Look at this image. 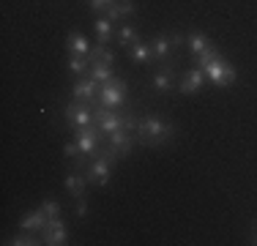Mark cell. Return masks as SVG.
<instances>
[{
    "mask_svg": "<svg viewBox=\"0 0 257 246\" xmlns=\"http://www.w3.org/2000/svg\"><path fill=\"white\" fill-rule=\"evenodd\" d=\"M93 25H96V44H109V39H112V20L109 17H99Z\"/></svg>",
    "mask_w": 257,
    "mask_h": 246,
    "instance_id": "obj_14",
    "label": "cell"
},
{
    "mask_svg": "<svg viewBox=\"0 0 257 246\" xmlns=\"http://www.w3.org/2000/svg\"><path fill=\"white\" fill-rule=\"evenodd\" d=\"M44 224H47V213L41 211V205L20 219V227H22L25 232H41V227H44Z\"/></svg>",
    "mask_w": 257,
    "mask_h": 246,
    "instance_id": "obj_11",
    "label": "cell"
},
{
    "mask_svg": "<svg viewBox=\"0 0 257 246\" xmlns=\"http://www.w3.org/2000/svg\"><path fill=\"white\" fill-rule=\"evenodd\" d=\"M132 14H134V3H132V0H126V3H112L107 9V17L112 22L120 20V17H132Z\"/></svg>",
    "mask_w": 257,
    "mask_h": 246,
    "instance_id": "obj_19",
    "label": "cell"
},
{
    "mask_svg": "<svg viewBox=\"0 0 257 246\" xmlns=\"http://www.w3.org/2000/svg\"><path fill=\"white\" fill-rule=\"evenodd\" d=\"M41 243H47V246H63V243H69V232H66L60 216L47 219V224L41 227Z\"/></svg>",
    "mask_w": 257,
    "mask_h": 246,
    "instance_id": "obj_4",
    "label": "cell"
},
{
    "mask_svg": "<svg viewBox=\"0 0 257 246\" xmlns=\"http://www.w3.org/2000/svg\"><path fill=\"white\" fill-rule=\"evenodd\" d=\"M66 120H69L71 129H82L93 123V112H90V107L85 101H74L66 107Z\"/></svg>",
    "mask_w": 257,
    "mask_h": 246,
    "instance_id": "obj_6",
    "label": "cell"
},
{
    "mask_svg": "<svg viewBox=\"0 0 257 246\" xmlns=\"http://www.w3.org/2000/svg\"><path fill=\"white\" fill-rule=\"evenodd\" d=\"M77 132V148L79 153H85V156H90V153L96 151V143H99V126L96 123H90V126H82V129H74Z\"/></svg>",
    "mask_w": 257,
    "mask_h": 246,
    "instance_id": "obj_8",
    "label": "cell"
},
{
    "mask_svg": "<svg viewBox=\"0 0 257 246\" xmlns=\"http://www.w3.org/2000/svg\"><path fill=\"white\" fill-rule=\"evenodd\" d=\"M186 44L192 47V52H194V55H200V52H205V49L211 47V39H208L205 33H200V30H194V33H189Z\"/></svg>",
    "mask_w": 257,
    "mask_h": 246,
    "instance_id": "obj_16",
    "label": "cell"
},
{
    "mask_svg": "<svg viewBox=\"0 0 257 246\" xmlns=\"http://www.w3.org/2000/svg\"><path fill=\"white\" fill-rule=\"evenodd\" d=\"M63 153H66V156H79V148H77V143H66Z\"/></svg>",
    "mask_w": 257,
    "mask_h": 246,
    "instance_id": "obj_29",
    "label": "cell"
},
{
    "mask_svg": "<svg viewBox=\"0 0 257 246\" xmlns=\"http://www.w3.org/2000/svg\"><path fill=\"white\" fill-rule=\"evenodd\" d=\"M41 211L47 213V219H55V216H60V205L55 200H44L41 202Z\"/></svg>",
    "mask_w": 257,
    "mask_h": 246,
    "instance_id": "obj_25",
    "label": "cell"
},
{
    "mask_svg": "<svg viewBox=\"0 0 257 246\" xmlns=\"http://www.w3.org/2000/svg\"><path fill=\"white\" fill-rule=\"evenodd\" d=\"M85 186H88V175H77V172L74 175H66V189H69L77 200L85 197Z\"/></svg>",
    "mask_w": 257,
    "mask_h": 246,
    "instance_id": "obj_15",
    "label": "cell"
},
{
    "mask_svg": "<svg viewBox=\"0 0 257 246\" xmlns=\"http://www.w3.org/2000/svg\"><path fill=\"white\" fill-rule=\"evenodd\" d=\"M77 216L79 219L88 216V202H85V197H79V202H77Z\"/></svg>",
    "mask_w": 257,
    "mask_h": 246,
    "instance_id": "obj_28",
    "label": "cell"
},
{
    "mask_svg": "<svg viewBox=\"0 0 257 246\" xmlns=\"http://www.w3.org/2000/svg\"><path fill=\"white\" fill-rule=\"evenodd\" d=\"M107 140H109V148H112V151H118L120 156H128V153H132L134 140L126 134V129H118V132H112Z\"/></svg>",
    "mask_w": 257,
    "mask_h": 246,
    "instance_id": "obj_12",
    "label": "cell"
},
{
    "mask_svg": "<svg viewBox=\"0 0 257 246\" xmlns=\"http://www.w3.org/2000/svg\"><path fill=\"white\" fill-rule=\"evenodd\" d=\"M66 47H69L71 55H82V58H88L90 49H93V47L88 44V39H85V33H77V30L69 36V44H66Z\"/></svg>",
    "mask_w": 257,
    "mask_h": 246,
    "instance_id": "obj_13",
    "label": "cell"
},
{
    "mask_svg": "<svg viewBox=\"0 0 257 246\" xmlns=\"http://www.w3.org/2000/svg\"><path fill=\"white\" fill-rule=\"evenodd\" d=\"M154 88L159 90V93H167L170 88H173V79H170V71H159L154 77Z\"/></svg>",
    "mask_w": 257,
    "mask_h": 246,
    "instance_id": "obj_23",
    "label": "cell"
},
{
    "mask_svg": "<svg viewBox=\"0 0 257 246\" xmlns=\"http://www.w3.org/2000/svg\"><path fill=\"white\" fill-rule=\"evenodd\" d=\"M69 71L77 74V77H85V74L90 71V60L82 58V55H71L69 58Z\"/></svg>",
    "mask_w": 257,
    "mask_h": 246,
    "instance_id": "obj_20",
    "label": "cell"
},
{
    "mask_svg": "<svg viewBox=\"0 0 257 246\" xmlns=\"http://www.w3.org/2000/svg\"><path fill=\"white\" fill-rule=\"evenodd\" d=\"M203 85H205V71L203 69H192V71L183 74L178 90H181L183 96H192V93H200V90H203Z\"/></svg>",
    "mask_w": 257,
    "mask_h": 246,
    "instance_id": "obj_9",
    "label": "cell"
},
{
    "mask_svg": "<svg viewBox=\"0 0 257 246\" xmlns=\"http://www.w3.org/2000/svg\"><path fill=\"white\" fill-rule=\"evenodd\" d=\"M173 132L175 129L173 126H167L162 118H143L137 123V140L143 145H162L164 140H170L173 137Z\"/></svg>",
    "mask_w": 257,
    "mask_h": 246,
    "instance_id": "obj_2",
    "label": "cell"
},
{
    "mask_svg": "<svg viewBox=\"0 0 257 246\" xmlns=\"http://www.w3.org/2000/svg\"><path fill=\"white\" fill-rule=\"evenodd\" d=\"M118 39L123 41V44L132 47V44H137V41H140V33L134 28H128V25H123V28H120V33H118Z\"/></svg>",
    "mask_w": 257,
    "mask_h": 246,
    "instance_id": "obj_24",
    "label": "cell"
},
{
    "mask_svg": "<svg viewBox=\"0 0 257 246\" xmlns=\"http://www.w3.org/2000/svg\"><path fill=\"white\" fill-rule=\"evenodd\" d=\"M197 66L205 71V77L211 79L216 88H227V85L235 82V69H232L224 58H219V52H216L213 44L208 47L205 52L197 55Z\"/></svg>",
    "mask_w": 257,
    "mask_h": 246,
    "instance_id": "obj_1",
    "label": "cell"
},
{
    "mask_svg": "<svg viewBox=\"0 0 257 246\" xmlns=\"http://www.w3.org/2000/svg\"><path fill=\"white\" fill-rule=\"evenodd\" d=\"M132 60L134 63H148L151 58H154V49H151V44H143V41H137V44H132Z\"/></svg>",
    "mask_w": 257,
    "mask_h": 246,
    "instance_id": "obj_18",
    "label": "cell"
},
{
    "mask_svg": "<svg viewBox=\"0 0 257 246\" xmlns=\"http://www.w3.org/2000/svg\"><path fill=\"white\" fill-rule=\"evenodd\" d=\"M99 90H101V85L96 82L93 77H79L74 82V88H71V96H74V101L90 104L96 96H99Z\"/></svg>",
    "mask_w": 257,
    "mask_h": 246,
    "instance_id": "obj_7",
    "label": "cell"
},
{
    "mask_svg": "<svg viewBox=\"0 0 257 246\" xmlns=\"http://www.w3.org/2000/svg\"><path fill=\"white\" fill-rule=\"evenodd\" d=\"M170 47H173V44H170L167 36H156V39L151 41V49H154V58H156V60H164V58H167Z\"/></svg>",
    "mask_w": 257,
    "mask_h": 246,
    "instance_id": "obj_22",
    "label": "cell"
},
{
    "mask_svg": "<svg viewBox=\"0 0 257 246\" xmlns=\"http://www.w3.org/2000/svg\"><path fill=\"white\" fill-rule=\"evenodd\" d=\"M126 88H128V85L123 82V79L112 77L109 82L101 85V90H99V104H101V107H109V109L120 107V104H123V98H126Z\"/></svg>",
    "mask_w": 257,
    "mask_h": 246,
    "instance_id": "obj_3",
    "label": "cell"
},
{
    "mask_svg": "<svg viewBox=\"0 0 257 246\" xmlns=\"http://www.w3.org/2000/svg\"><path fill=\"white\" fill-rule=\"evenodd\" d=\"M90 77L96 79L99 85H104V82H109L112 79V71H109V63H101V60H96V63H90Z\"/></svg>",
    "mask_w": 257,
    "mask_h": 246,
    "instance_id": "obj_17",
    "label": "cell"
},
{
    "mask_svg": "<svg viewBox=\"0 0 257 246\" xmlns=\"http://www.w3.org/2000/svg\"><path fill=\"white\" fill-rule=\"evenodd\" d=\"M93 123L99 126V132H104V137H109L112 132H118V129H123V118H120L118 112H112L109 107H99L93 112Z\"/></svg>",
    "mask_w": 257,
    "mask_h": 246,
    "instance_id": "obj_5",
    "label": "cell"
},
{
    "mask_svg": "<svg viewBox=\"0 0 257 246\" xmlns=\"http://www.w3.org/2000/svg\"><path fill=\"white\" fill-rule=\"evenodd\" d=\"M88 183H93V186H107V183H109V162H107L104 156L96 159V162L90 164Z\"/></svg>",
    "mask_w": 257,
    "mask_h": 246,
    "instance_id": "obj_10",
    "label": "cell"
},
{
    "mask_svg": "<svg viewBox=\"0 0 257 246\" xmlns=\"http://www.w3.org/2000/svg\"><path fill=\"white\" fill-rule=\"evenodd\" d=\"M112 3H115V0H90V9H93V11H104V9H109Z\"/></svg>",
    "mask_w": 257,
    "mask_h": 246,
    "instance_id": "obj_27",
    "label": "cell"
},
{
    "mask_svg": "<svg viewBox=\"0 0 257 246\" xmlns=\"http://www.w3.org/2000/svg\"><path fill=\"white\" fill-rule=\"evenodd\" d=\"M88 60H90V63H96V60H101V63H112V60H115V52H112V49H107L104 44H96L93 49H90Z\"/></svg>",
    "mask_w": 257,
    "mask_h": 246,
    "instance_id": "obj_21",
    "label": "cell"
},
{
    "mask_svg": "<svg viewBox=\"0 0 257 246\" xmlns=\"http://www.w3.org/2000/svg\"><path fill=\"white\" fill-rule=\"evenodd\" d=\"M9 243H14V246H36V243H39V238H33V235H17V238H11Z\"/></svg>",
    "mask_w": 257,
    "mask_h": 246,
    "instance_id": "obj_26",
    "label": "cell"
}]
</instances>
